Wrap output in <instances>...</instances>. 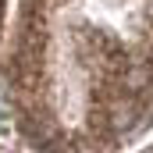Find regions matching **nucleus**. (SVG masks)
I'll list each match as a JSON object with an SVG mask.
<instances>
[]
</instances>
